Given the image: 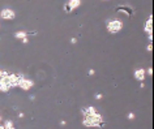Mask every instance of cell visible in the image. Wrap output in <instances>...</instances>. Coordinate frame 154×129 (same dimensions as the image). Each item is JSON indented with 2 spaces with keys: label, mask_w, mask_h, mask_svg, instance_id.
Segmentation results:
<instances>
[{
  "label": "cell",
  "mask_w": 154,
  "mask_h": 129,
  "mask_svg": "<svg viewBox=\"0 0 154 129\" xmlns=\"http://www.w3.org/2000/svg\"><path fill=\"white\" fill-rule=\"evenodd\" d=\"M123 26H124V22H123L122 20H109L106 22V29L107 32H109L110 34H118L120 33L123 30Z\"/></svg>",
  "instance_id": "2"
},
{
  "label": "cell",
  "mask_w": 154,
  "mask_h": 129,
  "mask_svg": "<svg viewBox=\"0 0 154 129\" xmlns=\"http://www.w3.org/2000/svg\"><path fill=\"white\" fill-rule=\"evenodd\" d=\"M12 88V81L9 77V72H5L4 74L0 77V92L2 93H8Z\"/></svg>",
  "instance_id": "3"
},
{
  "label": "cell",
  "mask_w": 154,
  "mask_h": 129,
  "mask_svg": "<svg viewBox=\"0 0 154 129\" xmlns=\"http://www.w3.org/2000/svg\"><path fill=\"white\" fill-rule=\"evenodd\" d=\"M102 98H103L102 94H97V95H95V99H102Z\"/></svg>",
  "instance_id": "15"
},
{
  "label": "cell",
  "mask_w": 154,
  "mask_h": 129,
  "mask_svg": "<svg viewBox=\"0 0 154 129\" xmlns=\"http://www.w3.org/2000/svg\"><path fill=\"white\" fill-rule=\"evenodd\" d=\"M95 73V70L94 69H89V72H88V74H89V76H93Z\"/></svg>",
  "instance_id": "14"
},
{
  "label": "cell",
  "mask_w": 154,
  "mask_h": 129,
  "mask_svg": "<svg viewBox=\"0 0 154 129\" xmlns=\"http://www.w3.org/2000/svg\"><path fill=\"white\" fill-rule=\"evenodd\" d=\"M146 50H148L149 52H152V50H153V46H152V44H149V46L146 47Z\"/></svg>",
  "instance_id": "16"
},
{
  "label": "cell",
  "mask_w": 154,
  "mask_h": 129,
  "mask_svg": "<svg viewBox=\"0 0 154 129\" xmlns=\"http://www.w3.org/2000/svg\"><path fill=\"white\" fill-rule=\"evenodd\" d=\"M80 5H81V0H68V3L64 5V9L67 13H71L79 8Z\"/></svg>",
  "instance_id": "5"
},
{
  "label": "cell",
  "mask_w": 154,
  "mask_h": 129,
  "mask_svg": "<svg viewBox=\"0 0 154 129\" xmlns=\"http://www.w3.org/2000/svg\"><path fill=\"white\" fill-rule=\"evenodd\" d=\"M3 127H4L5 129H13V128H14V125H13V123H12L11 120H7V121H5V124L3 125Z\"/></svg>",
  "instance_id": "11"
},
{
  "label": "cell",
  "mask_w": 154,
  "mask_h": 129,
  "mask_svg": "<svg viewBox=\"0 0 154 129\" xmlns=\"http://www.w3.org/2000/svg\"><path fill=\"white\" fill-rule=\"evenodd\" d=\"M0 120H2V117H0Z\"/></svg>",
  "instance_id": "21"
},
{
  "label": "cell",
  "mask_w": 154,
  "mask_h": 129,
  "mask_svg": "<svg viewBox=\"0 0 154 129\" xmlns=\"http://www.w3.org/2000/svg\"><path fill=\"white\" fill-rule=\"evenodd\" d=\"M102 2H110V0H102Z\"/></svg>",
  "instance_id": "20"
},
{
  "label": "cell",
  "mask_w": 154,
  "mask_h": 129,
  "mask_svg": "<svg viewBox=\"0 0 154 129\" xmlns=\"http://www.w3.org/2000/svg\"><path fill=\"white\" fill-rule=\"evenodd\" d=\"M81 112L84 115L82 124L89 128H101L105 125V119L94 107H85L81 108Z\"/></svg>",
  "instance_id": "1"
},
{
  "label": "cell",
  "mask_w": 154,
  "mask_h": 129,
  "mask_svg": "<svg viewBox=\"0 0 154 129\" xmlns=\"http://www.w3.org/2000/svg\"><path fill=\"white\" fill-rule=\"evenodd\" d=\"M34 86V82L32 81V80H29V78H26V77H24L22 76L21 77V80H20V82H18V88L20 89H22V90H30Z\"/></svg>",
  "instance_id": "6"
},
{
  "label": "cell",
  "mask_w": 154,
  "mask_h": 129,
  "mask_svg": "<svg viewBox=\"0 0 154 129\" xmlns=\"http://www.w3.org/2000/svg\"><path fill=\"white\" fill-rule=\"evenodd\" d=\"M144 30H145L146 33H153V16H150L149 20L146 21Z\"/></svg>",
  "instance_id": "8"
},
{
  "label": "cell",
  "mask_w": 154,
  "mask_h": 129,
  "mask_svg": "<svg viewBox=\"0 0 154 129\" xmlns=\"http://www.w3.org/2000/svg\"><path fill=\"white\" fill-rule=\"evenodd\" d=\"M29 34H37V33H28V32H25V30H21V32L14 33V38H17V39H22V38L28 37Z\"/></svg>",
  "instance_id": "9"
},
{
  "label": "cell",
  "mask_w": 154,
  "mask_h": 129,
  "mask_svg": "<svg viewBox=\"0 0 154 129\" xmlns=\"http://www.w3.org/2000/svg\"><path fill=\"white\" fill-rule=\"evenodd\" d=\"M145 76H146V70L144 69V68H138V69L134 70V78H136L137 81L144 82Z\"/></svg>",
  "instance_id": "7"
},
{
  "label": "cell",
  "mask_w": 154,
  "mask_h": 129,
  "mask_svg": "<svg viewBox=\"0 0 154 129\" xmlns=\"http://www.w3.org/2000/svg\"><path fill=\"white\" fill-rule=\"evenodd\" d=\"M4 73H5V70H2V68H0V77H2Z\"/></svg>",
  "instance_id": "18"
},
{
  "label": "cell",
  "mask_w": 154,
  "mask_h": 129,
  "mask_svg": "<svg viewBox=\"0 0 154 129\" xmlns=\"http://www.w3.org/2000/svg\"><path fill=\"white\" fill-rule=\"evenodd\" d=\"M116 10H118V12H122V13L127 14V16H131V9L127 8V7H119Z\"/></svg>",
  "instance_id": "10"
},
{
  "label": "cell",
  "mask_w": 154,
  "mask_h": 129,
  "mask_svg": "<svg viewBox=\"0 0 154 129\" xmlns=\"http://www.w3.org/2000/svg\"><path fill=\"white\" fill-rule=\"evenodd\" d=\"M148 73L149 74H153V69H152V68H149V69H148Z\"/></svg>",
  "instance_id": "19"
},
{
  "label": "cell",
  "mask_w": 154,
  "mask_h": 129,
  "mask_svg": "<svg viewBox=\"0 0 154 129\" xmlns=\"http://www.w3.org/2000/svg\"><path fill=\"white\" fill-rule=\"evenodd\" d=\"M0 18H2V20H5V21L14 20V18H16V13H14V10L11 9V8H4V9H2V12H0Z\"/></svg>",
  "instance_id": "4"
},
{
  "label": "cell",
  "mask_w": 154,
  "mask_h": 129,
  "mask_svg": "<svg viewBox=\"0 0 154 129\" xmlns=\"http://www.w3.org/2000/svg\"><path fill=\"white\" fill-rule=\"evenodd\" d=\"M128 119H129V120H133V119H134V113H133V112H131L129 115H128Z\"/></svg>",
  "instance_id": "12"
},
{
  "label": "cell",
  "mask_w": 154,
  "mask_h": 129,
  "mask_svg": "<svg viewBox=\"0 0 154 129\" xmlns=\"http://www.w3.org/2000/svg\"><path fill=\"white\" fill-rule=\"evenodd\" d=\"M21 40H22V43H28V42H29V38H28V37H25V38H22Z\"/></svg>",
  "instance_id": "13"
},
{
  "label": "cell",
  "mask_w": 154,
  "mask_h": 129,
  "mask_svg": "<svg viewBox=\"0 0 154 129\" xmlns=\"http://www.w3.org/2000/svg\"><path fill=\"white\" fill-rule=\"evenodd\" d=\"M76 42H77V39H76V38H72V39H71V43H72V44H75Z\"/></svg>",
  "instance_id": "17"
}]
</instances>
